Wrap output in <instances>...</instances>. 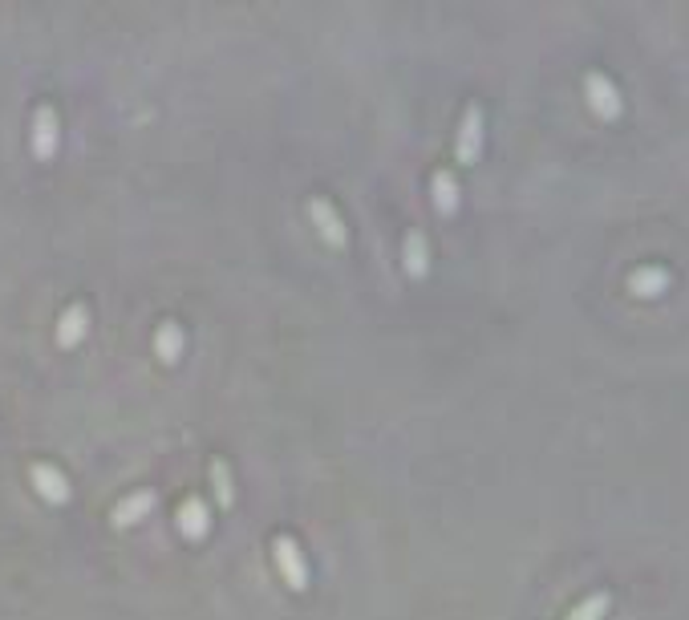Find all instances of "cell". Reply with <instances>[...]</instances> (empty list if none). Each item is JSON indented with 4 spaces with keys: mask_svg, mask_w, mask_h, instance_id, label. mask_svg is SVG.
<instances>
[{
    "mask_svg": "<svg viewBox=\"0 0 689 620\" xmlns=\"http://www.w3.org/2000/svg\"><path fill=\"white\" fill-rule=\"evenodd\" d=\"M272 564H276L284 588H292V592H304V588H309L313 572H309V560H304V552H300V544H296L292 535H284V531L272 535Z\"/></svg>",
    "mask_w": 689,
    "mask_h": 620,
    "instance_id": "obj_1",
    "label": "cell"
},
{
    "mask_svg": "<svg viewBox=\"0 0 689 620\" xmlns=\"http://www.w3.org/2000/svg\"><path fill=\"white\" fill-rule=\"evenodd\" d=\"M430 195H434L438 215H454V211H458V183H454V175H450V171H434V179H430Z\"/></svg>",
    "mask_w": 689,
    "mask_h": 620,
    "instance_id": "obj_12",
    "label": "cell"
},
{
    "mask_svg": "<svg viewBox=\"0 0 689 620\" xmlns=\"http://www.w3.org/2000/svg\"><path fill=\"white\" fill-rule=\"evenodd\" d=\"M479 146H483V110L479 106H467L463 122H458V138H454L458 163H475L479 159Z\"/></svg>",
    "mask_w": 689,
    "mask_h": 620,
    "instance_id": "obj_7",
    "label": "cell"
},
{
    "mask_svg": "<svg viewBox=\"0 0 689 620\" xmlns=\"http://www.w3.org/2000/svg\"><path fill=\"white\" fill-rule=\"evenodd\" d=\"M402 268H406L410 280H422L430 272V244H426V236L418 227H410L402 236Z\"/></svg>",
    "mask_w": 689,
    "mask_h": 620,
    "instance_id": "obj_9",
    "label": "cell"
},
{
    "mask_svg": "<svg viewBox=\"0 0 689 620\" xmlns=\"http://www.w3.org/2000/svg\"><path fill=\"white\" fill-rule=\"evenodd\" d=\"M29 150L37 154L41 163H49L53 154L61 150V118H57V110H53L49 102L33 110V122H29Z\"/></svg>",
    "mask_w": 689,
    "mask_h": 620,
    "instance_id": "obj_2",
    "label": "cell"
},
{
    "mask_svg": "<svg viewBox=\"0 0 689 620\" xmlns=\"http://www.w3.org/2000/svg\"><path fill=\"white\" fill-rule=\"evenodd\" d=\"M175 527L187 544H199V539H207V531H211V507L199 495H187L175 511Z\"/></svg>",
    "mask_w": 689,
    "mask_h": 620,
    "instance_id": "obj_6",
    "label": "cell"
},
{
    "mask_svg": "<svg viewBox=\"0 0 689 620\" xmlns=\"http://www.w3.org/2000/svg\"><path fill=\"white\" fill-rule=\"evenodd\" d=\"M90 337V308L86 304H69L57 317V345L61 349H78Z\"/></svg>",
    "mask_w": 689,
    "mask_h": 620,
    "instance_id": "obj_8",
    "label": "cell"
},
{
    "mask_svg": "<svg viewBox=\"0 0 689 620\" xmlns=\"http://www.w3.org/2000/svg\"><path fill=\"white\" fill-rule=\"evenodd\" d=\"M29 483H33V491H37L49 507H65L69 495H73L69 479L61 475V467H53V462H33V467H29Z\"/></svg>",
    "mask_w": 689,
    "mask_h": 620,
    "instance_id": "obj_4",
    "label": "cell"
},
{
    "mask_svg": "<svg viewBox=\"0 0 689 620\" xmlns=\"http://www.w3.org/2000/svg\"><path fill=\"white\" fill-rule=\"evenodd\" d=\"M155 507H159V491L138 487V491L122 495V499L110 507V523H114V527H134V523H142L150 511H155Z\"/></svg>",
    "mask_w": 689,
    "mask_h": 620,
    "instance_id": "obj_5",
    "label": "cell"
},
{
    "mask_svg": "<svg viewBox=\"0 0 689 620\" xmlns=\"http://www.w3.org/2000/svg\"><path fill=\"white\" fill-rule=\"evenodd\" d=\"M309 223L317 227V236H321L333 252H345V248H349V227H345V219L337 215V207H333L325 195H313V199H309Z\"/></svg>",
    "mask_w": 689,
    "mask_h": 620,
    "instance_id": "obj_3",
    "label": "cell"
},
{
    "mask_svg": "<svg viewBox=\"0 0 689 620\" xmlns=\"http://www.w3.org/2000/svg\"><path fill=\"white\" fill-rule=\"evenodd\" d=\"M207 479H211V495H215L219 507H232V503H236V479H232V467H227V458H211Z\"/></svg>",
    "mask_w": 689,
    "mask_h": 620,
    "instance_id": "obj_11",
    "label": "cell"
},
{
    "mask_svg": "<svg viewBox=\"0 0 689 620\" xmlns=\"http://www.w3.org/2000/svg\"><path fill=\"white\" fill-rule=\"evenodd\" d=\"M155 357L163 361V365H179L183 361V349H187V333H183V325L179 321H163L159 329H155Z\"/></svg>",
    "mask_w": 689,
    "mask_h": 620,
    "instance_id": "obj_10",
    "label": "cell"
}]
</instances>
